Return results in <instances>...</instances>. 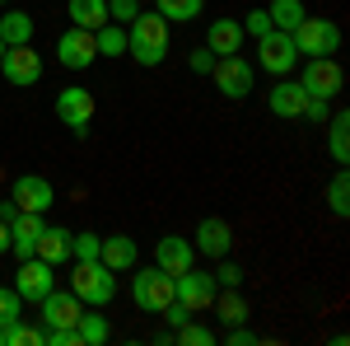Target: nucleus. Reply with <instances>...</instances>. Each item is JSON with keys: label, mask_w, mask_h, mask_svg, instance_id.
I'll list each match as a JSON object with an SVG mask.
<instances>
[{"label": "nucleus", "mask_w": 350, "mask_h": 346, "mask_svg": "<svg viewBox=\"0 0 350 346\" xmlns=\"http://www.w3.org/2000/svg\"><path fill=\"white\" fill-rule=\"evenodd\" d=\"M126 52L140 61V66H159L168 56V19L159 10L154 14H135L126 24Z\"/></svg>", "instance_id": "1"}, {"label": "nucleus", "mask_w": 350, "mask_h": 346, "mask_svg": "<svg viewBox=\"0 0 350 346\" xmlns=\"http://www.w3.org/2000/svg\"><path fill=\"white\" fill-rule=\"evenodd\" d=\"M70 291L80 295V304L103 309V304H112V295H117V271L103 267V262H75V271H70Z\"/></svg>", "instance_id": "2"}, {"label": "nucleus", "mask_w": 350, "mask_h": 346, "mask_svg": "<svg viewBox=\"0 0 350 346\" xmlns=\"http://www.w3.org/2000/svg\"><path fill=\"white\" fill-rule=\"evenodd\" d=\"M290 38H295V52L299 56H336V52H341V28L332 24V19H313V14H304Z\"/></svg>", "instance_id": "3"}, {"label": "nucleus", "mask_w": 350, "mask_h": 346, "mask_svg": "<svg viewBox=\"0 0 350 346\" xmlns=\"http://www.w3.org/2000/svg\"><path fill=\"white\" fill-rule=\"evenodd\" d=\"M131 295H135V304H140L145 314H163V309L173 304V276L159 271V267H135Z\"/></svg>", "instance_id": "4"}, {"label": "nucleus", "mask_w": 350, "mask_h": 346, "mask_svg": "<svg viewBox=\"0 0 350 346\" xmlns=\"http://www.w3.org/2000/svg\"><path fill=\"white\" fill-rule=\"evenodd\" d=\"M299 84H304L308 99H336L341 84H346V71H341L336 56H308V66H304Z\"/></svg>", "instance_id": "5"}, {"label": "nucleus", "mask_w": 350, "mask_h": 346, "mask_svg": "<svg viewBox=\"0 0 350 346\" xmlns=\"http://www.w3.org/2000/svg\"><path fill=\"white\" fill-rule=\"evenodd\" d=\"M94 112H98V103H94V94H89L84 84H70V89L56 94V117H61V127H70L75 136L89 132Z\"/></svg>", "instance_id": "6"}, {"label": "nucleus", "mask_w": 350, "mask_h": 346, "mask_svg": "<svg viewBox=\"0 0 350 346\" xmlns=\"http://www.w3.org/2000/svg\"><path fill=\"white\" fill-rule=\"evenodd\" d=\"M173 299H178L183 309H191V314H206V309H211V299H215V276L187 267L183 276H173Z\"/></svg>", "instance_id": "7"}, {"label": "nucleus", "mask_w": 350, "mask_h": 346, "mask_svg": "<svg viewBox=\"0 0 350 346\" xmlns=\"http://www.w3.org/2000/svg\"><path fill=\"white\" fill-rule=\"evenodd\" d=\"M56 61H61L66 71H89V66L98 61V42H94V33L70 24L61 38H56Z\"/></svg>", "instance_id": "8"}, {"label": "nucleus", "mask_w": 350, "mask_h": 346, "mask_svg": "<svg viewBox=\"0 0 350 346\" xmlns=\"http://www.w3.org/2000/svg\"><path fill=\"white\" fill-rule=\"evenodd\" d=\"M257 61H262V71H271V75H290L299 66L295 38L285 28H271L267 38H257Z\"/></svg>", "instance_id": "9"}, {"label": "nucleus", "mask_w": 350, "mask_h": 346, "mask_svg": "<svg viewBox=\"0 0 350 346\" xmlns=\"http://www.w3.org/2000/svg\"><path fill=\"white\" fill-rule=\"evenodd\" d=\"M0 75L14 84V89H28V84L42 80V56L33 52L28 42H19V47H5V56H0Z\"/></svg>", "instance_id": "10"}, {"label": "nucleus", "mask_w": 350, "mask_h": 346, "mask_svg": "<svg viewBox=\"0 0 350 346\" xmlns=\"http://www.w3.org/2000/svg\"><path fill=\"white\" fill-rule=\"evenodd\" d=\"M211 75H215V89L224 94V99H247V94H252V66H247L239 52L234 56H215Z\"/></svg>", "instance_id": "11"}, {"label": "nucleus", "mask_w": 350, "mask_h": 346, "mask_svg": "<svg viewBox=\"0 0 350 346\" xmlns=\"http://www.w3.org/2000/svg\"><path fill=\"white\" fill-rule=\"evenodd\" d=\"M38 304H42V323H47V328H75L80 314H84L80 295H75V291H56V286L42 295Z\"/></svg>", "instance_id": "12"}, {"label": "nucleus", "mask_w": 350, "mask_h": 346, "mask_svg": "<svg viewBox=\"0 0 350 346\" xmlns=\"http://www.w3.org/2000/svg\"><path fill=\"white\" fill-rule=\"evenodd\" d=\"M52 271H56V267L42 262V258H24V262H19V276H14V291H19V299H42V295L56 286Z\"/></svg>", "instance_id": "13"}, {"label": "nucleus", "mask_w": 350, "mask_h": 346, "mask_svg": "<svg viewBox=\"0 0 350 346\" xmlns=\"http://www.w3.org/2000/svg\"><path fill=\"white\" fill-rule=\"evenodd\" d=\"M196 253H206V258H229V248H234V230H229V220H219V215H206L201 225H196V239H191Z\"/></svg>", "instance_id": "14"}, {"label": "nucleus", "mask_w": 350, "mask_h": 346, "mask_svg": "<svg viewBox=\"0 0 350 346\" xmlns=\"http://www.w3.org/2000/svg\"><path fill=\"white\" fill-rule=\"evenodd\" d=\"M10 201L19 206V211H47L56 201V192H52V183L42 178V173H24V178H14V192H10Z\"/></svg>", "instance_id": "15"}, {"label": "nucleus", "mask_w": 350, "mask_h": 346, "mask_svg": "<svg viewBox=\"0 0 350 346\" xmlns=\"http://www.w3.org/2000/svg\"><path fill=\"white\" fill-rule=\"evenodd\" d=\"M191 262H196V248H191V239H183V234H163V239L154 243V267L168 271V276H183Z\"/></svg>", "instance_id": "16"}, {"label": "nucleus", "mask_w": 350, "mask_h": 346, "mask_svg": "<svg viewBox=\"0 0 350 346\" xmlns=\"http://www.w3.org/2000/svg\"><path fill=\"white\" fill-rule=\"evenodd\" d=\"M271 112L275 117H285V122H295V117H304V103H308V94H304V84L290 80V75H275V89H271Z\"/></svg>", "instance_id": "17"}, {"label": "nucleus", "mask_w": 350, "mask_h": 346, "mask_svg": "<svg viewBox=\"0 0 350 346\" xmlns=\"http://www.w3.org/2000/svg\"><path fill=\"white\" fill-rule=\"evenodd\" d=\"M38 234H42V215H38V211H19L14 220H10V253H14L19 262H24V258H33Z\"/></svg>", "instance_id": "18"}, {"label": "nucleus", "mask_w": 350, "mask_h": 346, "mask_svg": "<svg viewBox=\"0 0 350 346\" xmlns=\"http://www.w3.org/2000/svg\"><path fill=\"white\" fill-rule=\"evenodd\" d=\"M70 243H75V234H70V230H61V225H42L33 258H42V262L61 267V262H70Z\"/></svg>", "instance_id": "19"}, {"label": "nucleus", "mask_w": 350, "mask_h": 346, "mask_svg": "<svg viewBox=\"0 0 350 346\" xmlns=\"http://www.w3.org/2000/svg\"><path fill=\"white\" fill-rule=\"evenodd\" d=\"M243 38H247V33H243L239 19H215L211 33H206V47L215 56H234V52H243Z\"/></svg>", "instance_id": "20"}, {"label": "nucleus", "mask_w": 350, "mask_h": 346, "mask_svg": "<svg viewBox=\"0 0 350 346\" xmlns=\"http://www.w3.org/2000/svg\"><path fill=\"white\" fill-rule=\"evenodd\" d=\"M98 262L112 267V271H131L135 267V239H126V234H108L103 248H98Z\"/></svg>", "instance_id": "21"}, {"label": "nucleus", "mask_w": 350, "mask_h": 346, "mask_svg": "<svg viewBox=\"0 0 350 346\" xmlns=\"http://www.w3.org/2000/svg\"><path fill=\"white\" fill-rule=\"evenodd\" d=\"M66 14H70L75 28H89V33H94V28L108 24V0H70Z\"/></svg>", "instance_id": "22"}, {"label": "nucleus", "mask_w": 350, "mask_h": 346, "mask_svg": "<svg viewBox=\"0 0 350 346\" xmlns=\"http://www.w3.org/2000/svg\"><path fill=\"white\" fill-rule=\"evenodd\" d=\"M0 38H5V47L33 42V14H24V10H10V14H0Z\"/></svg>", "instance_id": "23"}, {"label": "nucleus", "mask_w": 350, "mask_h": 346, "mask_svg": "<svg viewBox=\"0 0 350 346\" xmlns=\"http://www.w3.org/2000/svg\"><path fill=\"white\" fill-rule=\"evenodd\" d=\"M327 145H332V160H336V164L350 160V117H346V112L327 117Z\"/></svg>", "instance_id": "24"}, {"label": "nucleus", "mask_w": 350, "mask_h": 346, "mask_svg": "<svg viewBox=\"0 0 350 346\" xmlns=\"http://www.w3.org/2000/svg\"><path fill=\"white\" fill-rule=\"evenodd\" d=\"M211 304L219 309V319L229 323V328H234V323H247V299L239 295V286H224V295L215 291V299H211Z\"/></svg>", "instance_id": "25"}, {"label": "nucleus", "mask_w": 350, "mask_h": 346, "mask_svg": "<svg viewBox=\"0 0 350 346\" xmlns=\"http://www.w3.org/2000/svg\"><path fill=\"white\" fill-rule=\"evenodd\" d=\"M94 42H98V56H126V24H103L94 28Z\"/></svg>", "instance_id": "26"}, {"label": "nucleus", "mask_w": 350, "mask_h": 346, "mask_svg": "<svg viewBox=\"0 0 350 346\" xmlns=\"http://www.w3.org/2000/svg\"><path fill=\"white\" fill-rule=\"evenodd\" d=\"M267 14H271V24H275V28L295 33L299 19H304V0H271V5H267Z\"/></svg>", "instance_id": "27"}, {"label": "nucleus", "mask_w": 350, "mask_h": 346, "mask_svg": "<svg viewBox=\"0 0 350 346\" xmlns=\"http://www.w3.org/2000/svg\"><path fill=\"white\" fill-rule=\"evenodd\" d=\"M154 5H159V14L168 24H191L206 10V0H154Z\"/></svg>", "instance_id": "28"}, {"label": "nucleus", "mask_w": 350, "mask_h": 346, "mask_svg": "<svg viewBox=\"0 0 350 346\" xmlns=\"http://www.w3.org/2000/svg\"><path fill=\"white\" fill-rule=\"evenodd\" d=\"M75 332H80L84 346H103V342H108V319H103V314H89V304H84V314H80V323H75Z\"/></svg>", "instance_id": "29"}, {"label": "nucleus", "mask_w": 350, "mask_h": 346, "mask_svg": "<svg viewBox=\"0 0 350 346\" xmlns=\"http://www.w3.org/2000/svg\"><path fill=\"white\" fill-rule=\"evenodd\" d=\"M327 206H332V215H346V211H350V183H346V169H336V178H332V187H327Z\"/></svg>", "instance_id": "30"}, {"label": "nucleus", "mask_w": 350, "mask_h": 346, "mask_svg": "<svg viewBox=\"0 0 350 346\" xmlns=\"http://www.w3.org/2000/svg\"><path fill=\"white\" fill-rule=\"evenodd\" d=\"M19 319H24V299H19V291H14V286H10V291L0 286V328H10V323H19Z\"/></svg>", "instance_id": "31"}, {"label": "nucleus", "mask_w": 350, "mask_h": 346, "mask_svg": "<svg viewBox=\"0 0 350 346\" xmlns=\"http://www.w3.org/2000/svg\"><path fill=\"white\" fill-rule=\"evenodd\" d=\"M98 248H103V239H98V234H75L70 258H75V262H98Z\"/></svg>", "instance_id": "32"}, {"label": "nucleus", "mask_w": 350, "mask_h": 346, "mask_svg": "<svg viewBox=\"0 0 350 346\" xmlns=\"http://www.w3.org/2000/svg\"><path fill=\"white\" fill-rule=\"evenodd\" d=\"M173 337H178V342L183 346H211L215 342V337H211V328H201V323H183V328H173Z\"/></svg>", "instance_id": "33"}, {"label": "nucleus", "mask_w": 350, "mask_h": 346, "mask_svg": "<svg viewBox=\"0 0 350 346\" xmlns=\"http://www.w3.org/2000/svg\"><path fill=\"white\" fill-rule=\"evenodd\" d=\"M5 346H42V332L38 328H24V323H10L5 328Z\"/></svg>", "instance_id": "34"}, {"label": "nucleus", "mask_w": 350, "mask_h": 346, "mask_svg": "<svg viewBox=\"0 0 350 346\" xmlns=\"http://www.w3.org/2000/svg\"><path fill=\"white\" fill-rule=\"evenodd\" d=\"M140 14V0H108V19L112 24H131Z\"/></svg>", "instance_id": "35"}, {"label": "nucleus", "mask_w": 350, "mask_h": 346, "mask_svg": "<svg viewBox=\"0 0 350 346\" xmlns=\"http://www.w3.org/2000/svg\"><path fill=\"white\" fill-rule=\"evenodd\" d=\"M271 28H275V24H271L267 10H247V24H243V33H247V38H267Z\"/></svg>", "instance_id": "36"}, {"label": "nucleus", "mask_w": 350, "mask_h": 346, "mask_svg": "<svg viewBox=\"0 0 350 346\" xmlns=\"http://www.w3.org/2000/svg\"><path fill=\"white\" fill-rule=\"evenodd\" d=\"M332 99H308V103H304V117H308V122H318V127H323L327 117H332Z\"/></svg>", "instance_id": "37"}, {"label": "nucleus", "mask_w": 350, "mask_h": 346, "mask_svg": "<svg viewBox=\"0 0 350 346\" xmlns=\"http://www.w3.org/2000/svg\"><path fill=\"white\" fill-rule=\"evenodd\" d=\"M243 281V271L234 262H224V258H219V271H215V286H239Z\"/></svg>", "instance_id": "38"}, {"label": "nucleus", "mask_w": 350, "mask_h": 346, "mask_svg": "<svg viewBox=\"0 0 350 346\" xmlns=\"http://www.w3.org/2000/svg\"><path fill=\"white\" fill-rule=\"evenodd\" d=\"M211 66H215V52H211V47H201V52H191V71H201V75H211Z\"/></svg>", "instance_id": "39"}, {"label": "nucleus", "mask_w": 350, "mask_h": 346, "mask_svg": "<svg viewBox=\"0 0 350 346\" xmlns=\"http://www.w3.org/2000/svg\"><path fill=\"white\" fill-rule=\"evenodd\" d=\"M163 319L173 323V328H183V323L191 319V309H183V304H178V299H173V304H168V309H163Z\"/></svg>", "instance_id": "40"}, {"label": "nucleus", "mask_w": 350, "mask_h": 346, "mask_svg": "<svg viewBox=\"0 0 350 346\" xmlns=\"http://www.w3.org/2000/svg\"><path fill=\"white\" fill-rule=\"evenodd\" d=\"M224 342H229V346H252V342H257V337H252V332H247L243 323H234V332H229Z\"/></svg>", "instance_id": "41"}, {"label": "nucleus", "mask_w": 350, "mask_h": 346, "mask_svg": "<svg viewBox=\"0 0 350 346\" xmlns=\"http://www.w3.org/2000/svg\"><path fill=\"white\" fill-rule=\"evenodd\" d=\"M14 215H19V206H14V201H0V220H5V225H10Z\"/></svg>", "instance_id": "42"}, {"label": "nucleus", "mask_w": 350, "mask_h": 346, "mask_svg": "<svg viewBox=\"0 0 350 346\" xmlns=\"http://www.w3.org/2000/svg\"><path fill=\"white\" fill-rule=\"evenodd\" d=\"M0 253H10V225L0 220Z\"/></svg>", "instance_id": "43"}, {"label": "nucleus", "mask_w": 350, "mask_h": 346, "mask_svg": "<svg viewBox=\"0 0 350 346\" xmlns=\"http://www.w3.org/2000/svg\"><path fill=\"white\" fill-rule=\"evenodd\" d=\"M0 346H5V328H0Z\"/></svg>", "instance_id": "44"}, {"label": "nucleus", "mask_w": 350, "mask_h": 346, "mask_svg": "<svg viewBox=\"0 0 350 346\" xmlns=\"http://www.w3.org/2000/svg\"><path fill=\"white\" fill-rule=\"evenodd\" d=\"M0 56H5V38H0Z\"/></svg>", "instance_id": "45"}, {"label": "nucleus", "mask_w": 350, "mask_h": 346, "mask_svg": "<svg viewBox=\"0 0 350 346\" xmlns=\"http://www.w3.org/2000/svg\"><path fill=\"white\" fill-rule=\"evenodd\" d=\"M0 5H10V0H0Z\"/></svg>", "instance_id": "46"}]
</instances>
